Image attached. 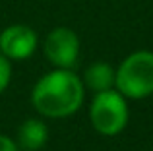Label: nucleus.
<instances>
[{
  "mask_svg": "<svg viewBox=\"0 0 153 151\" xmlns=\"http://www.w3.org/2000/svg\"><path fill=\"white\" fill-rule=\"evenodd\" d=\"M85 85L72 70L56 68L37 79L31 91V103L41 116L66 118L82 107Z\"/></svg>",
  "mask_w": 153,
  "mask_h": 151,
  "instance_id": "f257e3e1",
  "label": "nucleus"
},
{
  "mask_svg": "<svg viewBox=\"0 0 153 151\" xmlns=\"http://www.w3.org/2000/svg\"><path fill=\"white\" fill-rule=\"evenodd\" d=\"M114 89L126 99H146L153 93V53L136 50L116 68Z\"/></svg>",
  "mask_w": 153,
  "mask_h": 151,
  "instance_id": "f03ea898",
  "label": "nucleus"
},
{
  "mask_svg": "<svg viewBox=\"0 0 153 151\" xmlns=\"http://www.w3.org/2000/svg\"><path fill=\"white\" fill-rule=\"evenodd\" d=\"M128 103L120 91L107 89L101 93H95V99L91 101L89 107V120L95 132L101 136L112 138L118 136L128 124Z\"/></svg>",
  "mask_w": 153,
  "mask_h": 151,
  "instance_id": "7ed1b4c3",
  "label": "nucleus"
},
{
  "mask_svg": "<svg viewBox=\"0 0 153 151\" xmlns=\"http://www.w3.org/2000/svg\"><path fill=\"white\" fill-rule=\"evenodd\" d=\"M43 50L54 68L72 70L79 56V37L70 27H54L47 35Z\"/></svg>",
  "mask_w": 153,
  "mask_h": 151,
  "instance_id": "20e7f679",
  "label": "nucleus"
},
{
  "mask_svg": "<svg viewBox=\"0 0 153 151\" xmlns=\"http://www.w3.org/2000/svg\"><path fill=\"white\" fill-rule=\"evenodd\" d=\"M39 39L29 25L14 23L0 33V53L8 60H25L37 50Z\"/></svg>",
  "mask_w": 153,
  "mask_h": 151,
  "instance_id": "39448f33",
  "label": "nucleus"
},
{
  "mask_svg": "<svg viewBox=\"0 0 153 151\" xmlns=\"http://www.w3.org/2000/svg\"><path fill=\"white\" fill-rule=\"evenodd\" d=\"M49 130L47 124L39 118H27L22 122L18 130V147L19 151H39L47 144Z\"/></svg>",
  "mask_w": 153,
  "mask_h": 151,
  "instance_id": "423d86ee",
  "label": "nucleus"
},
{
  "mask_svg": "<svg viewBox=\"0 0 153 151\" xmlns=\"http://www.w3.org/2000/svg\"><path fill=\"white\" fill-rule=\"evenodd\" d=\"M114 76H116V70L111 64L95 62V64L87 66L82 81L87 89L101 93V91H107V89H114Z\"/></svg>",
  "mask_w": 153,
  "mask_h": 151,
  "instance_id": "0eeeda50",
  "label": "nucleus"
},
{
  "mask_svg": "<svg viewBox=\"0 0 153 151\" xmlns=\"http://www.w3.org/2000/svg\"><path fill=\"white\" fill-rule=\"evenodd\" d=\"M12 79V60H8L2 53H0V93L6 91Z\"/></svg>",
  "mask_w": 153,
  "mask_h": 151,
  "instance_id": "6e6552de",
  "label": "nucleus"
},
{
  "mask_svg": "<svg viewBox=\"0 0 153 151\" xmlns=\"http://www.w3.org/2000/svg\"><path fill=\"white\" fill-rule=\"evenodd\" d=\"M0 151H19V147H18V144H16L12 138L0 134Z\"/></svg>",
  "mask_w": 153,
  "mask_h": 151,
  "instance_id": "1a4fd4ad",
  "label": "nucleus"
}]
</instances>
